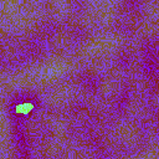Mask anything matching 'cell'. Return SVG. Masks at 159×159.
Masks as SVG:
<instances>
[{
	"label": "cell",
	"instance_id": "obj_1",
	"mask_svg": "<svg viewBox=\"0 0 159 159\" xmlns=\"http://www.w3.org/2000/svg\"><path fill=\"white\" fill-rule=\"evenodd\" d=\"M35 108V104L32 102H21V103H17L15 106V113L16 114H22V116H29V113Z\"/></svg>",
	"mask_w": 159,
	"mask_h": 159
}]
</instances>
